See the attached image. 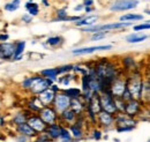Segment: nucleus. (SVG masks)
<instances>
[{"label": "nucleus", "instance_id": "obj_1", "mask_svg": "<svg viewBox=\"0 0 150 142\" xmlns=\"http://www.w3.org/2000/svg\"><path fill=\"white\" fill-rule=\"evenodd\" d=\"M114 123L117 124V132L118 133H124V132H131L135 127L137 121L135 118H132L129 116L125 114L124 112H118L117 116L114 117Z\"/></svg>", "mask_w": 150, "mask_h": 142}, {"label": "nucleus", "instance_id": "obj_2", "mask_svg": "<svg viewBox=\"0 0 150 142\" xmlns=\"http://www.w3.org/2000/svg\"><path fill=\"white\" fill-rule=\"evenodd\" d=\"M142 88H143V81L141 79V75L139 73H133V75L127 79V89L132 95L133 99L141 101L142 96Z\"/></svg>", "mask_w": 150, "mask_h": 142}, {"label": "nucleus", "instance_id": "obj_3", "mask_svg": "<svg viewBox=\"0 0 150 142\" xmlns=\"http://www.w3.org/2000/svg\"><path fill=\"white\" fill-rule=\"evenodd\" d=\"M99 98H100V104H102V109L111 114L118 113V109L115 105V101L114 97L111 95L110 91H104L99 94Z\"/></svg>", "mask_w": 150, "mask_h": 142}, {"label": "nucleus", "instance_id": "obj_4", "mask_svg": "<svg viewBox=\"0 0 150 142\" xmlns=\"http://www.w3.org/2000/svg\"><path fill=\"white\" fill-rule=\"evenodd\" d=\"M71 97L67 96L65 92H58L56 95V98L53 101V107L58 113H62L66 110L71 107Z\"/></svg>", "mask_w": 150, "mask_h": 142}, {"label": "nucleus", "instance_id": "obj_5", "mask_svg": "<svg viewBox=\"0 0 150 142\" xmlns=\"http://www.w3.org/2000/svg\"><path fill=\"white\" fill-rule=\"evenodd\" d=\"M52 84H53V80H50V79H46V77H40V76H35L34 82L30 87V91L33 94L39 95L40 92L45 91L46 89L51 88Z\"/></svg>", "mask_w": 150, "mask_h": 142}, {"label": "nucleus", "instance_id": "obj_6", "mask_svg": "<svg viewBox=\"0 0 150 142\" xmlns=\"http://www.w3.org/2000/svg\"><path fill=\"white\" fill-rule=\"evenodd\" d=\"M126 90H127V79L124 80V79L117 77L111 83V87H110V92L114 98H122Z\"/></svg>", "mask_w": 150, "mask_h": 142}, {"label": "nucleus", "instance_id": "obj_7", "mask_svg": "<svg viewBox=\"0 0 150 142\" xmlns=\"http://www.w3.org/2000/svg\"><path fill=\"white\" fill-rule=\"evenodd\" d=\"M139 5V0H117L114 1L110 9L112 12H124V11H131L136 8Z\"/></svg>", "mask_w": 150, "mask_h": 142}, {"label": "nucleus", "instance_id": "obj_8", "mask_svg": "<svg viewBox=\"0 0 150 142\" xmlns=\"http://www.w3.org/2000/svg\"><path fill=\"white\" fill-rule=\"evenodd\" d=\"M39 117L42 118V120L47 125L56 124L57 120V111L54 107H44L40 111H39Z\"/></svg>", "mask_w": 150, "mask_h": 142}, {"label": "nucleus", "instance_id": "obj_9", "mask_svg": "<svg viewBox=\"0 0 150 142\" xmlns=\"http://www.w3.org/2000/svg\"><path fill=\"white\" fill-rule=\"evenodd\" d=\"M124 113L132 117V118H135L136 116H139L141 113V103H140V101L131 99V101L126 102V107H125Z\"/></svg>", "mask_w": 150, "mask_h": 142}, {"label": "nucleus", "instance_id": "obj_10", "mask_svg": "<svg viewBox=\"0 0 150 142\" xmlns=\"http://www.w3.org/2000/svg\"><path fill=\"white\" fill-rule=\"evenodd\" d=\"M27 123H28V125H29L36 133H43V132H45L46 128H47V125L42 120L40 117H35V116H33V117H30V118L28 119Z\"/></svg>", "mask_w": 150, "mask_h": 142}, {"label": "nucleus", "instance_id": "obj_11", "mask_svg": "<svg viewBox=\"0 0 150 142\" xmlns=\"http://www.w3.org/2000/svg\"><path fill=\"white\" fill-rule=\"evenodd\" d=\"M88 110L90 112V116L94 117L95 114H98L103 109L100 104V98L98 94H94L93 97L90 98V101L88 102Z\"/></svg>", "mask_w": 150, "mask_h": 142}, {"label": "nucleus", "instance_id": "obj_12", "mask_svg": "<svg viewBox=\"0 0 150 142\" xmlns=\"http://www.w3.org/2000/svg\"><path fill=\"white\" fill-rule=\"evenodd\" d=\"M112 45H99V46H90V48H82V49H75L72 51L74 55H82V54L94 53L96 51H103V50H111Z\"/></svg>", "mask_w": 150, "mask_h": 142}, {"label": "nucleus", "instance_id": "obj_13", "mask_svg": "<svg viewBox=\"0 0 150 142\" xmlns=\"http://www.w3.org/2000/svg\"><path fill=\"white\" fill-rule=\"evenodd\" d=\"M15 53V44L13 43H1L0 44V58L2 59H11Z\"/></svg>", "mask_w": 150, "mask_h": 142}, {"label": "nucleus", "instance_id": "obj_14", "mask_svg": "<svg viewBox=\"0 0 150 142\" xmlns=\"http://www.w3.org/2000/svg\"><path fill=\"white\" fill-rule=\"evenodd\" d=\"M56 95H57L56 91H53L51 88H49L38 95V99L43 104V107H47L51 103H53V101L56 98Z\"/></svg>", "mask_w": 150, "mask_h": 142}, {"label": "nucleus", "instance_id": "obj_15", "mask_svg": "<svg viewBox=\"0 0 150 142\" xmlns=\"http://www.w3.org/2000/svg\"><path fill=\"white\" fill-rule=\"evenodd\" d=\"M97 119L99 121V124L104 127H111L113 124H114V117L113 114L102 110L98 114H97Z\"/></svg>", "mask_w": 150, "mask_h": 142}, {"label": "nucleus", "instance_id": "obj_16", "mask_svg": "<svg viewBox=\"0 0 150 142\" xmlns=\"http://www.w3.org/2000/svg\"><path fill=\"white\" fill-rule=\"evenodd\" d=\"M61 129L62 127L58 124H52L49 125L45 133L52 139V140H56V139H60V135H61Z\"/></svg>", "mask_w": 150, "mask_h": 142}, {"label": "nucleus", "instance_id": "obj_17", "mask_svg": "<svg viewBox=\"0 0 150 142\" xmlns=\"http://www.w3.org/2000/svg\"><path fill=\"white\" fill-rule=\"evenodd\" d=\"M98 21V15H89L87 18H81L79 21L75 22V26L76 27H91V26H95L96 22Z\"/></svg>", "mask_w": 150, "mask_h": 142}, {"label": "nucleus", "instance_id": "obj_18", "mask_svg": "<svg viewBox=\"0 0 150 142\" xmlns=\"http://www.w3.org/2000/svg\"><path fill=\"white\" fill-rule=\"evenodd\" d=\"M18 132H19L21 135H24V136H28V138H33L35 136L37 133L28 125V123H24V124H21L18 126Z\"/></svg>", "mask_w": 150, "mask_h": 142}, {"label": "nucleus", "instance_id": "obj_19", "mask_svg": "<svg viewBox=\"0 0 150 142\" xmlns=\"http://www.w3.org/2000/svg\"><path fill=\"white\" fill-rule=\"evenodd\" d=\"M148 38V36L144 35V34H137V33H134L131 34L129 36L126 37V42L131 43V44H135V43H141L143 40H146Z\"/></svg>", "mask_w": 150, "mask_h": 142}, {"label": "nucleus", "instance_id": "obj_20", "mask_svg": "<svg viewBox=\"0 0 150 142\" xmlns=\"http://www.w3.org/2000/svg\"><path fill=\"white\" fill-rule=\"evenodd\" d=\"M141 99L146 103H150V80L143 81V88H142V96Z\"/></svg>", "mask_w": 150, "mask_h": 142}, {"label": "nucleus", "instance_id": "obj_21", "mask_svg": "<svg viewBox=\"0 0 150 142\" xmlns=\"http://www.w3.org/2000/svg\"><path fill=\"white\" fill-rule=\"evenodd\" d=\"M24 48H25V42L24 40H20L15 44V53H14V57H13L14 60H20L22 58Z\"/></svg>", "mask_w": 150, "mask_h": 142}, {"label": "nucleus", "instance_id": "obj_22", "mask_svg": "<svg viewBox=\"0 0 150 142\" xmlns=\"http://www.w3.org/2000/svg\"><path fill=\"white\" fill-rule=\"evenodd\" d=\"M40 74L46 79L56 80L57 76L59 75V71H58V68H47V70H43L40 72Z\"/></svg>", "mask_w": 150, "mask_h": 142}, {"label": "nucleus", "instance_id": "obj_23", "mask_svg": "<svg viewBox=\"0 0 150 142\" xmlns=\"http://www.w3.org/2000/svg\"><path fill=\"white\" fill-rule=\"evenodd\" d=\"M25 8H27V11H28V14H30L31 16L37 15L38 12H39L38 5L36 2H34L33 0H29V1L25 4Z\"/></svg>", "mask_w": 150, "mask_h": 142}, {"label": "nucleus", "instance_id": "obj_24", "mask_svg": "<svg viewBox=\"0 0 150 142\" xmlns=\"http://www.w3.org/2000/svg\"><path fill=\"white\" fill-rule=\"evenodd\" d=\"M141 20H143V15H141V14L128 13V14H125V15L120 16V21L121 22H132V21H141Z\"/></svg>", "mask_w": 150, "mask_h": 142}, {"label": "nucleus", "instance_id": "obj_25", "mask_svg": "<svg viewBox=\"0 0 150 142\" xmlns=\"http://www.w3.org/2000/svg\"><path fill=\"white\" fill-rule=\"evenodd\" d=\"M61 118L66 121V123H73L75 120V118H76V113H75L74 111L72 110V109H68V110H66L65 112H62L61 113Z\"/></svg>", "mask_w": 150, "mask_h": 142}, {"label": "nucleus", "instance_id": "obj_26", "mask_svg": "<svg viewBox=\"0 0 150 142\" xmlns=\"http://www.w3.org/2000/svg\"><path fill=\"white\" fill-rule=\"evenodd\" d=\"M69 132H71V134H72V136H73L74 139H81L82 135H83V132H82L81 127L77 124L72 125V126L69 127Z\"/></svg>", "mask_w": 150, "mask_h": 142}, {"label": "nucleus", "instance_id": "obj_27", "mask_svg": "<svg viewBox=\"0 0 150 142\" xmlns=\"http://www.w3.org/2000/svg\"><path fill=\"white\" fill-rule=\"evenodd\" d=\"M69 109H72L76 114H79V113L82 111L83 105H82V103L80 102L79 98H72V99H71V107H69Z\"/></svg>", "mask_w": 150, "mask_h": 142}, {"label": "nucleus", "instance_id": "obj_28", "mask_svg": "<svg viewBox=\"0 0 150 142\" xmlns=\"http://www.w3.org/2000/svg\"><path fill=\"white\" fill-rule=\"evenodd\" d=\"M64 92L67 95V96H69L71 98H79L81 95H82V92H81V90L77 88H68V89H65L64 90Z\"/></svg>", "mask_w": 150, "mask_h": 142}, {"label": "nucleus", "instance_id": "obj_29", "mask_svg": "<svg viewBox=\"0 0 150 142\" xmlns=\"http://www.w3.org/2000/svg\"><path fill=\"white\" fill-rule=\"evenodd\" d=\"M20 7V0H13L8 4L5 5V9L8 11V12H14L16 9H19Z\"/></svg>", "mask_w": 150, "mask_h": 142}, {"label": "nucleus", "instance_id": "obj_30", "mask_svg": "<svg viewBox=\"0 0 150 142\" xmlns=\"http://www.w3.org/2000/svg\"><path fill=\"white\" fill-rule=\"evenodd\" d=\"M46 43H47L49 45H51V46H57V45H59V44H61V43H62V38H61L60 36L49 37V38H47V40H46Z\"/></svg>", "mask_w": 150, "mask_h": 142}, {"label": "nucleus", "instance_id": "obj_31", "mask_svg": "<svg viewBox=\"0 0 150 142\" xmlns=\"http://www.w3.org/2000/svg\"><path fill=\"white\" fill-rule=\"evenodd\" d=\"M57 16L58 18H56V21H68V18H69V16H67L66 9H59L57 12Z\"/></svg>", "mask_w": 150, "mask_h": 142}, {"label": "nucleus", "instance_id": "obj_32", "mask_svg": "<svg viewBox=\"0 0 150 142\" xmlns=\"http://www.w3.org/2000/svg\"><path fill=\"white\" fill-rule=\"evenodd\" d=\"M133 29H134V31L148 30V29H150V23L144 22V23H141V24H136V26H134V27H133Z\"/></svg>", "mask_w": 150, "mask_h": 142}, {"label": "nucleus", "instance_id": "obj_33", "mask_svg": "<svg viewBox=\"0 0 150 142\" xmlns=\"http://www.w3.org/2000/svg\"><path fill=\"white\" fill-rule=\"evenodd\" d=\"M124 62H125V67L126 68H131L135 66V59H133L132 57H125L124 58Z\"/></svg>", "mask_w": 150, "mask_h": 142}, {"label": "nucleus", "instance_id": "obj_34", "mask_svg": "<svg viewBox=\"0 0 150 142\" xmlns=\"http://www.w3.org/2000/svg\"><path fill=\"white\" fill-rule=\"evenodd\" d=\"M106 35H108V31H98V33H95L94 35L91 36V40H99V39H103Z\"/></svg>", "mask_w": 150, "mask_h": 142}, {"label": "nucleus", "instance_id": "obj_35", "mask_svg": "<svg viewBox=\"0 0 150 142\" xmlns=\"http://www.w3.org/2000/svg\"><path fill=\"white\" fill-rule=\"evenodd\" d=\"M34 79H35V76H31V77L25 79V80L22 82V87L25 89H30L31 84H33V82H34Z\"/></svg>", "mask_w": 150, "mask_h": 142}, {"label": "nucleus", "instance_id": "obj_36", "mask_svg": "<svg viewBox=\"0 0 150 142\" xmlns=\"http://www.w3.org/2000/svg\"><path fill=\"white\" fill-rule=\"evenodd\" d=\"M35 142H52V139L45 133V134H40L37 139H36Z\"/></svg>", "mask_w": 150, "mask_h": 142}, {"label": "nucleus", "instance_id": "obj_37", "mask_svg": "<svg viewBox=\"0 0 150 142\" xmlns=\"http://www.w3.org/2000/svg\"><path fill=\"white\" fill-rule=\"evenodd\" d=\"M73 68H74L73 65H65V66L58 67V71H59V74H64V73H67V72L72 71Z\"/></svg>", "mask_w": 150, "mask_h": 142}, {"label": "nucleus", "instance_id": "obj_38", "mask_svg": "<svg viewBox=\"0 0 150 142\" xmlns=\"http://www.w3.org/2000/svg\"><path fill=\"white\" fill-rule=\"evenodd\" d=\"M14 123L18 125V126L21 124H24V123H25V116H24V114H21V113L18 114V116L14 118Z\"/></svg>", "mask_w": 150, "mask_h": 142}, {"label": "nucleus", "instance_id": "obj_39", "mask_svg": "<svg viewBox=\"0 0 150 142\" xmlns=\"http://www.w3.org/2000/svg\"><path fill=\"white\" fill-rule=\"evenodd\" d=\"M69 81H71L69 75H66V76H64V77H61V79H60V82H61L62 84H65V86H67V84L69 83Z\"/></svg>", "mask_w": 150, "mask_h": 142}, {"label": "nucleus", "instance_id": "obj_40", "mask_svg": "<svg viewBox=\"0 0 150 142\" xmlns=\"http://www.w3.org/2000/svg\"><path fill=\"white\" fill-rule=\"evenodd\" d=\"M31 20H33V16H31L30 14H24V15L22 16V21H24L25 23H30Z\"/></svg>", "mask_w": 150, "mask_h": 142}, {"label": "nucleus", "instance_id": "obj_41", "mask_svg": "<svg viewBox=\"0 0 150 142\" xmlns=\"http://www.w3.org/2000/svg\"><path fill=\"white\" fill-rule=\"evenodd\" d=\"M93 138H94L95 140H99V139L102 138V133H100V131H95L94 134H93Z\"/></svg>", "mask_w": 150, "mask_h": 142}, {"label": "nucleus", "instance_id": "obj_42", "mask_svg": "<svg viewBox=\"0 0 150 142\" xmlns=\"http://www.w3.org/2000/svg\"><path fill=\"white\" fill-rule=\"evenodd\" d=\"M83 5H84V7H90L94 5V0H84Z\"/></svg>", "mask_w": 150, "mask_h": 142}, {"label": "nucleus", "instance_id": "obj_43", "mask_svg": "<svg viewBox=\"0 0 150 142\" xmlns=\"http://www.w3.org/2000/svg\"><path fill=\"white\" fill-rule=\"evenodd\" d=\"M18 142H28V136H24V135H21L18 138Z\"/></svg>", "mask_w": 150, "mask_h": 142}, {"label": "nucleus", "instance_id": "obj_44", "mask_svg": "<svg viewBox=\"0 0 150 142\" xmlns=\"http://www.w3.org/2000/svg\"><path fill=\"white\" fill-rule=\"evenodd\" d=\"M84 8V5L82 4V5H77V6H75L74 7V11L75 12H79V11H81V9H83Z\"/></svg>", "mask_w": 150, "mask_h": 142}, {"label": "nucleus", "instance_id": "obj_45", "mask_svg": "<svg viewBox=\"0 0 150 142\" xmlns=\"http://www.w3.org/2000/svg\"><path fill=\"white\" fill-rule=\"evenodd\" d=\"M7 39H8V35H7V34H5V35H0V40H1L2 43H4L5 40H7Z\"/></svg>", "mask_w": 150, "mask_h": 142}, {"label": "nucleus", "instance_id": "obj_46", "mask_svg": "<svg viewBox=\"0 0 150 142\" xmlns=\"http://www.w3.org/2000/svg\"><path fill=\"white\" fill-rule=\"evenodd\" d=\"M84 9H86V12H87V13H89V12H91V11H93V8H91V7H84Z\"/></svg>", "mask_w": 150, "mask_h": 142}, {"label": "nucleus", "instance_id": "obj_47", "mask_svg": "<svg viewBox=\"0 0 150 142\" xmlns=\"http://www.w3.org/2000/svg\"><path fill=\"white\" fill-rule=\"evenodd\" d=\"M42 1L44 2V5H45V6H49V2H47V0H42Z\"/></svg>", "mask_w": 150, "mask_h": 142}, {"label": "nucleus", "instance_id": "obj_48", "mask_svg": "<svg viewBox=\"0 0 150 142\" xmlns=\"http://www.w3.org/2000/svg\"><path fill=\"white\" fill-rule=\"evenodd\" d=\"M146 13H147L148 15H150V9H147V11H146Z\"/></svg>", "mask_w": 150, "mask_h": 142}, {"label": "nucleus", "instance_id": "obj_49", "mask_svg": "<svg viewBox=\"0 0 150 142\" xmlns=\"http://www.w3.org/2000/svg\"><path fill=\"white\" fill-rule=\"evenodd\" d=\"M149 71H150V64H149Z\"/></svg>", "mask_w": 150, "mask_h": 142}]
</instances>
